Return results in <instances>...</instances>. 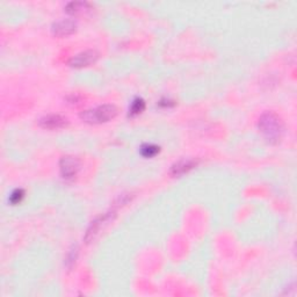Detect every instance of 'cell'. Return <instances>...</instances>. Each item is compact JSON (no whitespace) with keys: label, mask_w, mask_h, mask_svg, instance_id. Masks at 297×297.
Instances as JSON below:
<instances>
[{"label":"cell","mask_w":297,"mask_h":297,"mask_svg":"<svg viewBox=\"0 0 297 297\" xmlns=\"http://www.w3.org/2000/svg\"><path fill=\"white\" fill-rule=\"evenodd\" d=\"M23 195H25V193H23L22 190L14 191L13 193L11 194V197H10V201L12 205H17V203H20L21 200L23 199Z\"/></svg>","instance_id":"obj_11"},{"label":"cell","mask_w":297,"mask_h":297,"mask_svg":"<svg viewBox=\"0 0 297 297\" xmlns=\"http://www.w3.org/2000/svg\"><path fill=\"white\" fill-rule=\"evenodd\" d=\"M259 130L262 131L265 139L271 143L280 142L284 133V125L281 119L274 113L267 112L262 114L259 119Z\"/></svg>","instance_id":"obj_1"},{"label":"cell","mask_w":297,"mask_h":297,"mask_svg":"<svg viewBox=\"0 0 297 297\" xmlns=\"http://www.w3.org/2000/svg\"><path fill=\"white\" fill-rule=\"evenodd\" d=\"M86 10H89V4L84 1L70 2V4H68L67 8H65V11H67L69 14H78Z\"/></svg>","instance_id":"obj_8"},{"label":"cell","mask_w":297,"mask_h":297,"mask_svg":"<svg viewBox=\"0 0 297 297\" xmlns=\"http://www.w3.org/2000/svg\"><path fill=\"white\" fill-rule=\"evenodd\" d=\"M118 115V108L114 105H103L94 109L85 110L80 114L83 121L95 124V123H105L113 120Z\"/></svg>","instance_id":"obj_2"},{"label":"cell","mask_w":297,"mask_h":297,"mask_svg":"<svg viewBox=\"0 0 297 297\" xmlns=\"http://www.w3.org/2000/svg\"><path fill=\"white\" fill-rule=\"evenodd\" d=\"M67 100L69 101L68 104H72V105H77L78 101H79V97H77V95H71V97H69Z\"/></svg>","instance_id":"obj_12"},{"label":"cell","mask_w":297,"mask_h":297,"mask_svg":"<svg viewBox=\"0 0 297 297\" xmlns=\"http://www.w3.org/2000/svg\"><path fill=\"white\" fill-rule=\"evenodd\" d=\"M99 57V53L94 50H87V52H84L78 53L77 56L72 57L69 61V65L72 68H84L88 67V65L93 64V63L97 62Z\"/></svg>","instance_id":"obj_4"},{"label":"cell","mask_w":297,"mask_h":297,"mask_svg":"<svg viewBox=\"0 0 297 297\" xmlns=\"http://www.w3.org/2000/svg\"><path fill=\"white\" fill-rule=\"evenodd\" d=\"M145 108V103H144L143 99L137 98L135 99L133 105L130 107V115H137V114H140Z\"/></svg>","instance_id":"obj_10"},{"label":"cell","mask_w":297,"mask_h":297,"mask_svg":"<svg viewBox=\"0 0 297 297\" xmlns=\"http://www.w3.org/2000/svg\"><path fill=\"white\" fill-rule=\"evenodd\" d=\"M196 166V161L192 160V159H188V160H181L179 163H176L175 165H173L172 170H171V173L173 175H181L187 173L188 171H191L192 169Z\"/></svg>","instance_id":"obj_7"},{"label":"cell","mask_w":297,"mask_h":297,"mask_svg":"<svg viewBox=\"0 0 297 297\" xmlns=\"http://www.w3.org/2000/svg\"><path fill=\"white\" fill-rule=\"evenodd\" d=\"M59 169H61V175L63 176V179L72 180L77 175L78 171L80 169V163L76 157L65 156L61 159Z\"/></svg>","instance_id":"obj_3"},{"label":"cell","mask_w":297,"mask_h":297,"mask_svg":"<svg viewBox=\"0 0 297 297\" xmlns=\"http://www.w3.org/2000/svg\"><path fill=\"white\" fill-rule=\"evenodd\" d=\"M67 119L61 115H48L40 120V125L46 129H59L67 125Z\"/></svg>","instance_id":"obj_6"},{"label":"cell","mask_w":297,"mask_h":297,"mask_svg":"<svg viewBox=\"0 0 297 297\" xmlns=\"http://www.w3.org/2000/svg\"><path fill=\"white\" fill-rule=\"evenodd\" d=\"M140 152H142V155L145 158H151L158 154L159 148L156 145H152V144H145V145L140 148Z\"/></svg>","instance_id":"obj_9"},{"label":"cell","mask_w":297,"mask_h":297,"mask_svg":"<svg viewBox=\"0 0 297 297\" xmlns=\"http://www.w3.org/2000/svg\"><path fill=\"white\" fill-rule=\"evenodd\" d=\"M77 28L76 21L73 20H62L56 22L52 26V34L58 37H63V36H68L74 33Z\"/></svg>","instance_id":"obj_5"}]
</instances>
